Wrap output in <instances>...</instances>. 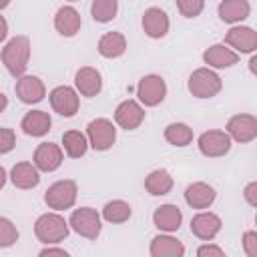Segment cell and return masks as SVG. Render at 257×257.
Listing matches in <instances>:
<instances>
[{"label": "cell", "mask_w": 257, "mask_h": 257, "mask_svg": "<svg viewBox=\"0 0 257 257\" xmlns=\"http://www.w3.org/2000/svg\"><path fill=\"white\" fill-rule=\"evenodd\" d=\"M28 58H30V40H28V36H14L2 48V62H4L6 70L16 78L26 72Z\"/></svg>", "instance_id": "cell-1"}, {"label": "cell", "mask_w": 257, "mask_h": 257, "mask_svg": "<svg viewBox=\"0 0 257 257\" xmlns=\"http://www.w3.org/2000/svg\"><path fill=\"white\" fill-rule=\"evenodd\" d=\"M68 221L58 213H44L34 223V235L44 245L60 243L68 237Z\"/></svg>", "instance_id": "cell-2"}, {"label": "cell", "mask_w": 257, "mask_h": 257, "mask_svg": "<svg viewBox=\"0 0 257 257\" xmlns=\"http://www.w3.org/2000/svg\"><path fill=\"white\" fill-rule=\"evenodd\" d=\"M187 88L197 98H213V96H217L221 92L223 80L215 70L203 66V68H197V70L191 72Z\"/></svg>", "instance_id": "cell-3"}, {"label": "cell", "mask_w": 257, "mask_h": 257, "mask_svg": "<svg viewBox=\"0 0 257 257\" xmlns=\"http://www.w3.org/2000/svg\"><path fill=\"white\" fill-rule=\"evenodd\" d=\"M68 227L74 233H78L80 237L94 241L100 235L102 223H100V215L96 213V209H92V207H80V209H74L70 213Z\"/></svg>", "instance_id": "cell-4"}, {"label": "cell", "mask_w": 257, "mask_h": 257, "mask_svg": "<svg viewBox=\"0 0 257 257\" xmlns=\"http://www.w3.org/2000/svg\"><path fill=\"white\" fill-rule=\"evenodd\" d=\"M78 187L72 179H62L52 183L44 193V203L54 211H66L76 203Z\"/></svg>", "instance_id": "cell-5"}, {"label": "cell", "mask_w": 257, "mask_h": 257, "mask_svg": "<svg viewBox=\"0 0 257 257\" xmlns=\"http://www.w3.org/2000/svg\"><path fill=\"white\" fill-rule=\"evenodd\" d=\"M86 139L94 151H108L116 141V128L108 118H94L86 126Z\"/></svg>", "instance_id": "cell-6"}, {"label": "cell", "mask_w": 257, "mask_h": 257, "mask_svg": "<svg viewBox=\"0 0 257 257\" xmlns=\"http://www.w3.org/2000/svg\"><path fill=\"white\" fill-rule=\"evenodd\" d=\"M137 96L145 106H157L167 96V82L159 74H147L137 84Z\"/></svg>", "instance_id": "cell-7"}, {"label": "cell", "mask_w": 257, "mask_h": 257, "mask_svg": "<svg viewBox=\"0 0 257 257\" xmlns=\"http://www.w3.org/2000/svg\"><path fill=\"white\" fill-rule=\"evenodd\" d=\"M48 100H50L52 110L58 112V114L64 116V118H70V116H74V114L78 112L80 98H78L76 88H72V86L60 84V86L52 88L50 94H48Z\"/></svg>", "instance_id": "cell-8"}, {"label": "cell", "mask_w": 257, "mask_h": 257, "mask_svg": "<svg viewBox=\"0 0 257 257\" xmlns=\"http://www.w3.org/2000/svg\"><path fill=\"white\" fill-rule=\"evenodd\" d=\"M197 147H199V151H201L205 157H211V159L223 157V155H227V153L231 151V137H229L225 131H217V128L205 131V133L199 137Z\"/></svg>", "instance_id": "cell-9"}, {"label": "cell", "mask_w": 257, "mask_h": 257, "mask_svg": "<svg viewBox=\"0 0 257 257\" xmlns=\"http://www.w3.org/2000/svg\"><path fill=\"white\" fill-rule=\"evenodd\" d=\"M145 120V108L141 106V102L126 98L122 100L116 108H114V122L124 128V131H135L143 124Z\"/></svg>", "instance_id": "cell-10"}, {"label": "cell", "mask_w": 257, "mask_h": 257, "mask_svg": "<svg viewBox=\"0 0 257 257\" xmlns=\"http://www.w3.org/2000/svg\"><path fill=\"white\" fill-rule=\"evenodd\" d=\"M229 48H233L237 54H251L257 48V32L251 26H233L225 34V42Z\"/></svg>", "instance_id": "cell-11"}, {"label": "cell", "mask_w": 257, "mask_h": 257, "mask_svg": "<svg viewBox=\"0 0 257 257\" xmlns=\"http://www.w3.org/2000/svg\"><path fill=\"white\" fill-rule=\"evenodd\" d=\"M221 227V217L211 211H201L191 219V233L201 241H213L219 235Z\"/></svg>", "instance_id": "cell-12"}, {"label": "cell", "mask_w": 257, "mask_h": 257, "mask_svg": "<svg viewBox=\"0 0 257 257\" xmlns=\"http://www.w3.org/2000/svg\"><path fill=\"white\" fill-rule=\"evenodd\" d=\"M14 90H16V96L24 104H36V102H40L46 96L44 82L38 76H34V74H22V76H18Z\"/></svg>", "instance_id": "cell-13"}, {"label": "cell", "mask_w": 257, "mask_h": 257, "mask_svg": "<svg viewBox=\"0 0 257 257\" xmlns=\"http://www.w3.org/2000/svg\"><path fill=\"white\" fill-rule=\"evenodd\" d=\"M225 133L237 143H251L257 137V118L253 114H235L229 118Z\"/></svg>", "instance_id": "cell-14"}, {"label": "cell", "mask_w": 257, "mask_h": 257, "mask_svg": "<svg viewBox=\"0 0 257 257\" xmlns=\"http://www.w3.org/2000/svg\"><path fill=\"white\" fill-rule=\"evenodd\" d=\"M74 86H76L78 94H82L86 98H92L102 90V76H100V72L96 68L82 66L74 74Z\"/></svg>", "instance_id": "cell-15"}, {"label": "cell", "mask_w": 257, "mask_h": 257, "mask_svg": "<svg viewBox=\"0 0 257 257\" xmlns=\"http://www.w3.org/2000/svg\"><path fill=\"white\" fill-rule=\"evenodd\" d=\"M62 149L54 143H40L34 151V165L38 171H44V173H52L56 171L60 165H62Z\"/></svg>", "instance_id": "cell-16"}, {"label": "cell", "mask_w": 257, "mask_h": 257, "mask_svg": "<svg viewBox=\"0 0 257 257\" xmlns=\"http://www.w3.org/2000/svg\"><path fill=\"white\" fill-rule=\"evenodd\" d=\"M169 16L165 10L153 6V8H147L145 14H143V30L149 38H163L167 36L169 32Z\"/></svg>", "instance_id": "cell-17"}, {"label": "cell", "mask_w": 257, "mask_h": 257, "mask_svg": "<svg viewBox=\"0 0 257 257\" xmlns=\"http://www.w3.org/2000/svg\"><path fill=\"white\" fill-rule=\"evenodd\" d=\"M181 221H183L181 209L177 205H171V203L157 207L155 213H153V223H155V227L161 233H175V231H179Z\"/></svg>", "instance_id": "cell-18"}, {"label": "cell", "mask_w": 257, "mask_h": 257, "mask_svg": "<svg viewBox=\"0 0 257 257\" xmlns=\"http://www.w3.org/2000/svg\"><path fill=\"white\" fill-rule=\"evenodd\" d=\"M82 26V20H80V14L74 6H62L56 10L54 14V28L60 36L64 38H72Z\"/></svg>", "instance_id": "cell-19"}, {"label": "cell", "mask_w": 257, "mask_h": 257, "mask_svg": "<svg viewBox=\"0 0 257 257\" xmlns=\"http://www.w3.org/2000/svg\"><path fill=\"white\" fill-rule=\"evenodd\" d=\"M215 197H217L215 189L209 183H203V181L191 183L185 189V201L191 209H209L213 205Z\"/></svg>", "instance_id": "cell-20"}, {"label": "cell", "mask_w": 257, "mask_h": 257, "mask_svg": "<svg viewBox=\"0 0 257 257\" xmlns=\"http://www.w3.org/2000/svg\"><path fill=\"white\" fill-rule=\"evenodd\" d=\"M203 62L209 68H229L239 62V54L227 44H213L203 52Z\"/></svg>", "instance_id": "cell-21"}, {"label": "cell", "mask_w": 257, "mask_h": 257, "mask_svg": "<svg viewBox=\"0 0 257 257\" xmlns=\"http://www.w3.org/2000/svg\"><path fill=\"white\" fill-rule=\"evenodd\" d=\"M10 181H12V185L16 187V189H34V187H38V183H40V171L36 169V165H32V163H26V161H22V163H16L14 167H12V171H10Z\"/></svg>", "instance_id": "cell-22"}, {"label": "cell", "mask_w": 257, "mask_h": 257, "mask_svg": "<svg viewBox=\"0 0 257 257\" xmlns=\"http://www.w3.org/2000/svg\"><path fill=\"white\" fill-rule=\"evenodd\" d=\"M149 253L153 257H183L185 255V245L179 239H175L167 233H161V235L153 237Z\"/></svg>", "instance_id": "cell-23"}, {"label": "cell", "mask_w": 257, "mask_h": 257, "mask_svg": "<svg viewBox=\"0 0 257 257\" xmlns=\"http://www.w3.org/2000/svg\"><path fill=\"white\" fill-rule=\"evenodd\" d=\"M219 18L227 24H237L249 18L251 14V4L249 0H221L219 2Z\"/></svg>", "instance_id": "cell-24"}, {"label": "cell", "mask_w": 257, "mask_h": 257, "mask_svg": "<svg viewBox=\"0 0 257 257\" xmlns=\"http://www.w3.org/2000/svg\"><path fill=\"white\" fill-rule=\"evenodd\" d=\"M52 126V118L46 110H30L24 114L20 128L28 135V137H44Z\"/></svg>", "instance_id": "cell-25"}, {"label": "cell", "mask_w": 257, "mask_h": 257, "mask_svg": "<svg viewBox=\"0 0 257 257\" xmlns=\"http://www.w3.org/2000/svg\"><path fill=\"white\" fill-rule=\"evenodd\" d=\"M126 52V38L122 32H106L98 40V54L102 58H118Z\"/></svg>", "instance_id": "cell-26"}, {"label": "cell", "mask_w": 257, "mask_h": 257, "mask_svg": "<svg viewBox=\"0 0 257 257\" xmlns=\"http://www.w3.org/2000/svg\"><path fill=\"white\" fill-rule=\"evenodd\" d=\"M173 185H175V181H173V177H171V173L167 169H155L145 179L147 193H151L155 197H163V195L171 193Z\"/></svg>", "instance_id": "cell-27"}, {"label": "cell", "mask_w": 257, "mask_h": 257, "mask_svg": "<svg viewBox=\"0 0 257 257\" xmlns=\"http://www.w3.org/2000/svg\"><path fill=\"white\" fill-rule=\"evenodd\" d=\"M62 149L70 159H80L88 151V139L80 131H66L62 135Z\"/></svg>", "instance_id": "cell-28"}, {"label": "cell", "mask_w": 257, "mask_h": 257, "mask_svg": "<svg viewBox=\"0 0 257 257\" xmlns=\"http://www.w3.org/2000/svg\"><path fill=\"white\" fill-rule=\"evenodd\" d=\"M133 215V209L126 201H120V199H114V201H108L104 207H102V219L108 221V223H124L128 221Z\"/></svg>", "instance_id": "cell-29"}, {"label": "cell", "mask_w": 257, "mask_h": 257, "mask_svg": "<svg viewBox=\"0 0 257 257\" xmlns=\"http://www.w3.org/2000/svg\"><path fill=\"white\" fill-rule=\"evenodd\" d=\"M165 139L173 147H187L193 143V128L185 122H171L165 128Z\"/></svg>", "instance_id": "cell-30"}, {"label": "cell", "mask_w": 257, "mask_h": 257, "mask_svg": "<svg viewBox=\"0 0 257 257\" xmlns=\"http://www.w3.org/2000/svg\"><path fill=\"white\" fill-rule=\"evenodd\" d=\"M118 12V0H92L90 14L96 22L106 24L110 22Z\"/></svg>", "instance_id": "cell-31"}, {"label": "cell", "mask_w": 257, "mask_h": 257, "mask_svg": "<svg viewBox=\"0 0 257 257\" xmlns=\"http://www.w3.org/2000/svg\"><path fill=\"white\" fill-rule=\"evenodd\" d=\"M16 241H18V229H16V225L10 219L0 217V249L12 247Z\"/></svg>", "instance_id": "cell-32"}, {"label": "cell", "mask_w": 257, "mask_h": 257, "mask_svg": "<svg viewBox=\"0 0 257 257\" xmlns=\"http://www.w3.org/2000/svg\"><path fill=\"white\" fill-rule=\"evenodd\" d=\"M177 8L185 18H195L203 12L205 0H177Z\"/></svg>", "instance_id": "cell-33"}, {"label": "cell", "mask_w": 257, "mask_h": 257, "mask_svg": "<svg viewBox=\"0 0 257 257\" xmlns=\"http://www.w3.org/2000/svg\"><path fill=\"white\" fill-rule=\"evenodd\" d=\"M14 147H16V135H14V131L0 126V155L10 153Z\"/></svg>", "instance_id": "cell-34"}, {"label": "cell", "mask_w": 257, "mask_h": 257, "mask_svg": "<svg viewBox=\"0 0 257 257\" xmlns=\"http://www.w3.org/2000/svg\"><path fill=\"white\" fill-rule=\"evenodd\" d=\"M243 251L247 257H257V233L255 231L243 233Z\"/></svg>", "instance_id": "cell-35"}, {"label": "cell", "mask_w": 257, "mask_h": 257, "mask_svg": "<svg viewBox=\"0 0 257 257\" xmlns=\"http://www.w3.org/2000/svg\"><path fill=\"white\" fill-rule=\"evenodd\" d=\"M197 255L199 257H223L225 255V251L219 247V245H213V243H205V245H201L199 249H197Z\"/></svg>", "instance_id": "cell-36"}, {"label": "cell", "mask_w": 257, "mask_h": 257, "mask_svg": "<svg viewBox=\"0 0 257 257\" xmlns=\"http://www.w3.org/2000/svg\"><path fill=\"white\" fill-rule=\"evenodd\" d=\"M243 197H245V201H247L251 207H257V181H251V183L245 187Z\"/></svg>", "instance_id": "cell-37"}, {"label": "cell", "mask_w": 257, "mask_h": 257, "mask_svg": "<svg viewBox=\"0 0 257 257\" xmlns=\"http://www.w3.org/2000/svg\"><path fill=\"white\" fill-rule=\"evenodd\" d=\"M38 255H40V257H68V251H66V249H60V247L46 245Z\"/></svg>", "instance_id": "cell-38"}, {"label": "cell", "mask_w": 257, "mask_h": 257, "mask_svg": "<svg viewBox=\"0 0 257 257\" xmlns=\"http://www.w3.org/2000/svg\"><path fill=\"white\" fill-rule=\"evenodd\" d=\"M8 36V22L4 16H0V42H4Z\"/></svg>", "instance_id": "cell-39"}, {"label": "cell", "mask_w": 257, "mask_h": 257, "mask_svg": "<svg viewBox=\"0 0 257 257\" xmlns=\"http://www.w3.org/2000/svg\"><path fill=\"white\" fill-rule=\"evenodd\" d=\"M6 106H8V96L4 92H0V112H4Z\"/></svg>", "instance_id": "cell-40"}, {"label": "cell", "mask_w": 257, "mask_h": 257, "mask_svg": "<svg viewBox=\"0 0 257 257\" xmlns=\"http://www.w3.org/2000/svg\"><path fill=\"white\" fill-rule=\"evenodd\" d=\"M6 179H8V175H6V169L0 165V189L6 185Z\"/></svg>", "instance_id": "cell-41"}, {"label": "cell", "mask_w": 257, "mask_h": 257, "mask_svg": "<svg viewBox=\"0 0 257 257\" xmlns=\"http://www.w3.org/2000/svg\"><path fill=\"white\" fill-rule=\"evenodd\" d=\"M255 64H257V58L253 56V58H251V62H249V68H251V72H255Z\"/></svg>", "instance_id": "cell-42"}, {"label": "cell", "mask_w": 257, "mask_h": 257, "mask_svg": "<svg viewBox=\"0 0 257 257\" xmlns=\"http://www.w3.org/2000/svg\"><path fill=\"white\" fill-rule=\"evenodd\" d=\"M8 4H10V0H0V10H2V8H6Z\"/></svg>", "instance_id": "cell-43"}, {"label": "cell", "mask_w": 257, "mask_h": 257, "mask_svg": "<svg viewBox=\"0 0 257 257\" xmlns=\"http://www.w3.org/2000/svg\"><path fill=\"white\" fill-rule=\"evenodd\" d=\"M70 2H76V0H70Z\"/></svg>", "instance_id": "cell-44"}]
</instances>
